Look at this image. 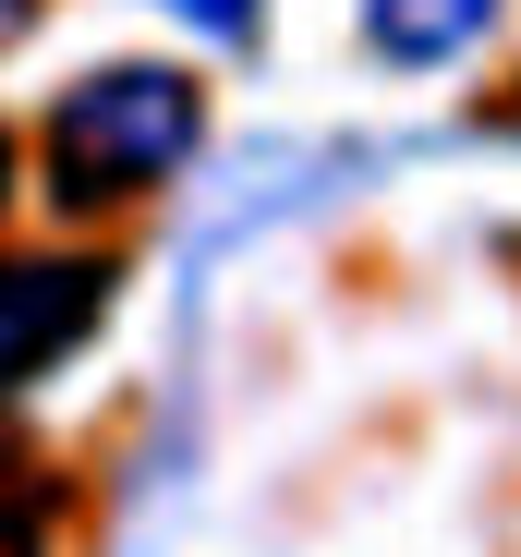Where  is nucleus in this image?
I'll list each match as a JSON object with an SVG mask.
<instances>
[{"label": "nucleus", "mask_w": 521, "mask_h": 557, "mask_svg": "<svg viewBox=\"0 0 521 557\" xmlns=\"http://www.w3.org/2000/svg\"><path fill=\"white\" fill-rule=\"evenodd\" d=\"M25 25H37V0H0V49H13V37H25Z\"/></svg>", "instance_id": "nucleus-5"}, {"label": "nucleus", "mask_w": 521, "mask_h": 557, "mask_svg": "<svg viewBox=\"0 0 521 557\" xmlns=\"http://www.w3.org/2000/svg\"><path fill=\"white\" fill-rule=\"evenodd\" d=\"M158 13H183L195 37H219V49H231V37H255V25H268V0H158Z\"/></svg>", "instance_id": "nucleus-4"}, {"label": "nucleus", "mask_w": 521, "mask_h": 557, "mask_svg": "<svg viewBox=\"0 0 521 557\" xmlns=\"http://www.w3.org/2000/svg\"><path fill=\"white\" fill-rule=\"evenodd\" d=\"M110 315V267L98 255H0V400L37 388L49 363H73Z\"/></svg>", "instance_id": "nucleus-2"}, {"label": "nucleus", "mask_w": 521, "mask_h": 557, "mask_svg": "<svg viewBox=\"0 0 521 557\" xmlns=\"http://www.w3.org/2000/svg\"><path fill=\"white\" fill-rule=\"evenodd\" d=\"M195 146H207V85H195V73H170V61H98V73L49 110V195L85 207V219H98V207H134V195H158Z\"/></svg>", "instance_id": "nucleus-1"}, {"label": "nucleus", "mask_w": 521, "mask_h": 557, "mask_svg": "<svg viewBox=\"0 0 521 557\" xmlns=\"http://www.w3.org/2000/svg\"><path fill=\"white\" fill-rule=\"evenodd\" d=\"M497 37V0H364V49L388 73H449Z\"/></svg>", "instance_id": "nucleus-3"}, {"label": "nucleus", "mask_w": 521, "mask_h": 557, "mask_svg": "<svg viewBox=\"0 0 521 557\" xmlns=\"http://www.w3.org/2000/svg\"><path fill=\"white\" fill-rule=\"evenodd\" d=\"M0 195H13V146H0Z\"/></svg>", "instance_id": "nucleus-6"}, {"label": "nucleus", "mask_w": 521, "mask_h": 557, "mask_svg": "<svg viewBox=\"0 0 521 557\" xmlns=\"http://www.w3.org/2000/svg\"><path fill=\"white\" fill-rule=\"evenodd\" d=\"M509 122H521V110H509Z\"/></svg>", "instance_id": "nucleus-7"}]
</instances>
